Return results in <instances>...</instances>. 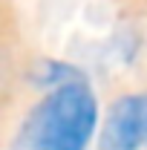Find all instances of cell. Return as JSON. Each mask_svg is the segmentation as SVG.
Instances as JSON below:
<instances>
[{
    "mask_svg": "<svg viewBox=\"0 0 147 150\" xmlns=\"http://www.w3.org/2000/svg\"><path fill=\"white\" fill-rule=\"evenodd\" d=\"M98 121L95 95L84 81L55 87L23 118L15 150H87Z\"/></svg>",
    "mask_w": 147,
    "mask_h": 150,
    "instance_id": "obj_1",
    "label": "cell"
},
{
    "mask_svg": "<svg viewBox=\"0 0 147 150\" xmlns=\"http://www.w3.org/2000/svg\"><path fill=\"white\" fill-rule=\"evenodd\" d=\"M147 142V93L124 95L112 104L101 133V150H139Z\"/></svg>",
    "mask_w": 147,
    "mask_h": 150,
    "instance_id": "obj_2",
    "label": "cell"
}]
</instances>
